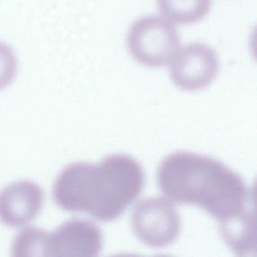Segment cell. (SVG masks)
<instances>
[{"mask_svg": "<svg viewBox=\"0 0 257 257\" xmlns=\"http://www.w3.org/2000/svg\"><path fill=\"white\" fill-rule=\"evenodd\" d=\"M162 193L173 202L198 206L219 222L223 239L255 226L254 196L243 179L211 158L178 152L157 172Z\"/></svg>", "mask_w": 257, "mask_h": 257, "instance_id": "6da1fadb", "label": "cell"}, {"mask_svg": "<svg viewBox=\"0 0 257 257\" xmlns=\"http://www.w3.org/2000/svg\"><path fill=\"white\" fill-rule=\"evenodd\" d=\"M145 183L141 165L131 156L112 155L97 164H70L57 176L53 197L63 210L86 213L97 220L119 217Z\"/></svg>", "mask_w": 257, "mask_h": 257, "instance_id": "7a4b0ae2", "label": "cell"}, {"mask_svg": "<svg viewBox=\"0 0 257 257\" xmlns=\"http://www.w3.org/2000/svg\"><path fill=\"white\" fill-rule=\"evenodd\" d=\"M127 45L137 62L151 68L169 64L181 47L175 25L157 16L136 21L127 34Z\"/></svg>", "mask_w": 257, "mask_h": 257, "instance_id": "3957f363", "label": "cell"}, {"mask_svg": "<svg viewBox=\"0 0 257 257\" xmlns=\"http://www.w3.org/2000/svg\"><path fill=\"white\" fill-rule=\"evenodd\" d=\"M134 232L141 241L153 248H163L178 237L181 219L175 207L163 198L140 201L132 216Z\"/></svg>", "mask_w": 257, "mask_h": 257, "instance_id": "277c9868", "label": "cell"}, {"mask_svg": "<svg viewBox=\"0 0 257 257\" xmlns=\"http://www.w3.org/2000/svg\"><path fill=\"white\" fill-rule=\"evenodd\" d=\"M169 64L171 80L177 88L187 91L208 86L219 70L217 54L210 46L198 43L180 47Z\"/></svg>", "mask_w": 257, "mask_h": 257, "instance_id": "5b68a950", "label": "cell"}, {"mask_svg": "<svg viewBox=\"0 0 257 257\" xmlns=\"http://www.w3.org/2000/svg\"><path fill=\"white\" fill-rule=\"evenodd\" d=\"M102 246L100 228L85 219H70L49 231V257L97 256Z\"/></svg>", "mask_w": 257, "mask_h": 257, "instance_id": "8992f818", "label": "cell"}, {"mask_svg": "<svg viewBox=\"0 0 257 257\" xmlns=\"http://www.w3.org/2000/svg\"><path fill=\"white\" fill-rule=\"evenodd\" d=\"M43 189L31 180L12 182L0 190V222L10 228L28 226L40 215Z\"/></svg>", "mask_w": 257, "mask_h": 257, "instance_id": "52a82bcc", "label": "cell"}, {"mask_svg": "<svg viewBox=\"0 0 257 257\" xmlns=\"http://www.w3.org/2000/svg\"><path fill=\"white\" fill-rule=\"evenodd\" d=\"M212 0H157L162 16L179 25H191L204 19L210 11Z\"/></svg>", "mask_w": 257, "mask_h": 257, "instance_id": "ba28073f", "label": "cell"}, {"mask_svg": "<svg viewBox=\"0 0 257 257\" xmlns=\"http://www.w3.org/2000/svg\"><path fill=\"white\" fill-rule=\"evenodd\" d=\"M49 231L37 227L21 228L15 236L11 245V252L16 257L49 256Z\"/></svg>", "mask_w": 257, "mask_h": 257, "instance_id": "9c48e42d", "label": "cell"}, {"mask_svg": "<svg viewBox=\"0 0 257 257\" xmlns=\"http://www.w3.org/2000/svg\"><path fill=\"white\" fill-rule=\"evenodd\" d=\"M18 59L13 49L0 42V91L7 88L16 77Z\"/></svg>", "mask_w": 257, "mask_h": 257, "instance_id": "30bf717a", "label": "cell"}]
</instances>
